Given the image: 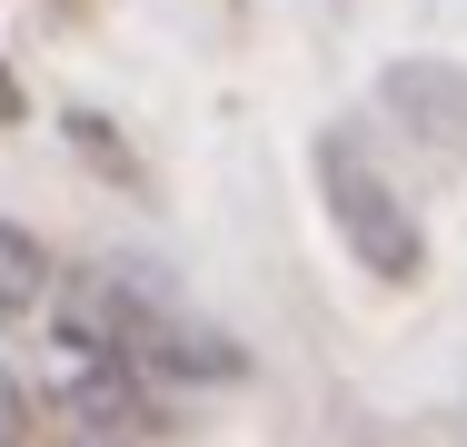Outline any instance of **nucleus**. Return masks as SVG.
I'll list each match as a JSON object with an SVG mask.
<instances>
[{"label":"nucleus","instance_id":"1","mask_svg":"<svg viewBox=\"0 0 467 447\" xmlns=\"http://www.w3.org/2000/svg\"><path fill=\"white\" fill-rule=\"evenodd\" d=\"M318 199H328V219H338V239H348V259L388 278V288H408L418 268H428V229H418V209L388 189V179L348 150V140H318Z\"/></svg>","mask_w":467,"mask_h":447},{"label":"nucleus","instance_id":"4","mask_svg":"<svg viewBox=\"0 0 467 447\" xmlns=\"http://www.w3.org/2000/svg\"><path fill=\"white\" fill-rule=\"evenodd\" d=\"M20 109H30V99H20V70L0 60V120H20Z\"/></svg>","mask_w":467,"mask_h":447},{"label":"nucleus","instance_id":"2","mask_svg":"<svg viewBox=\"0 0 467 447\" xmlns=\"http://www.w3.org/2000/svg\"><path fill=\"white\" fill-rule=\"evenodd\" d=\"M388 99H398L408 130L467 150V70H448V60H398V70H388Z\"/></svg>","mask_w":467,"mask_h":447},{"label":"nucleus","instance_id":"3","mask_svg":"<svg viewBox=\"0 0 467 447\" xmlns=\"http://www.w3.org/2000/svg\"><path fill=\"white\" fill-rule=\"evenodd\" d=\"M40 288H50V259H40V239L0 219V318H10V308H30Z\"/></svg>","mask_w":467,"mask_h":447}]
</instances>
